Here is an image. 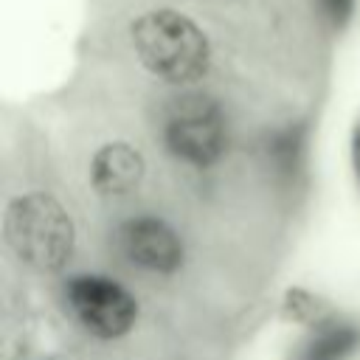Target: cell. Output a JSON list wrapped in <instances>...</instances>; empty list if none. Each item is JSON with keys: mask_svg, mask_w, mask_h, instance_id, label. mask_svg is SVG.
<instances>
[{"mask_svg": "<svg viewBox=\"0 0 360 360\" xmlns=\"http://www.w3.org/2000/svg\"><path fill=\"white\" fill-rule=\"evenodd\" d=\"M65 304L73 321L96 338H118L138 318V301L107 276H73L65 284Z\"/></svg>", "mask_w": 360, "mask_h": 360, "instance_id": "cell-4", "label": "cell"}, {"mask_svg": "<svg viewBox=\"0 0 360 360\" xmlns=\"http://www.w3.org/2000/svg\"><path fill=\"white\" fill-rule=\"evenodd\" d=\"M11 250L37 270H59L73 253V222L48 194H25L6 211Z\"/></svg>", "mask_w": 360, "mask_h": 360, "instance_id": "cell-2", "label": "cell"}, {"mask_svg": "<svg viewBox=\"0 0 360 360\" xmlns=\"http://www.w3.org/2000/svg\"><path fill=\"white\" fill-rule=\"evenodd\" d=\"M132 45L146 70L177 84L200 79L211 59L205 34L188 17L169 8L138 17L132 25Z\"/></svg>", "mask_w": 360, "mask_h": 360, "instance_id": "cell-1", "label": "cell"}, {"mask_svg": "<svg viewBox=\"0 0 360 360\" xmlns=\"http://www.w3.org/2000/svg\"><path fill=\"white\" fill-rule=\"evenodd\" d=\"M166 149L194 166H208L222 155L225 118L222 110L205 96H180L163 121Z\"/></svg>", "mask_w": 360, "mask_h": 360, "instance_id": "cell-3", "label": "cell"}, {"mask_svg": "<svg viewBox=\"0 0 360 360\" xmlns=\"http://www.w3.org/2000/svg\"><path fill=\"white\" fill-rule=\"evenodd\" d=\"M321 6H323V14H326L335 25H343V22L349 20L352 8H354V0H321Z\"/></svg>", "mask_w": 360, "mask_h": 360, "instance_id": "cell-8", "label": "cell"}, {"mask_svg": "<svg viewBox=\"0 0 360 360\" xmlns=\"http://www.w3.org/2000/svg\"><path fill=\"white\" fill-rule=\"evenodd\" d=\"M118 248L132 264L149 273H172L183 262L180 236L163 219H155V217H138L121 225Z\"/></svg>", "mask_w": 360, "mask_h": 360, "instance_id": "cell-5", "label": "cell"}, {"mask_svg": "<svg viewBox=\"0 0 360 360\" xmlns=\"http://www.w3.org/2000/svg\"><path fill=\"white\" fill-rule=\"evenodd\" d=\"M90 177L101 194H127L143 177V158L127 143H107L93 155Z\"/></svg>", "mask_w": 360, "mask_h": 360, "instance_id": "cell-6", "label": "cell"}, {"mask_svg": "<svg viewBox=\"0 0 360 360\" xmlns=\"http://www.w3.org/2000/svg\"><path fill=\"white\" fill-rule=\"evenodd\" d=\"M352 163H354V172L360 177V124L354 127V135H352Z\"/></svg>", "mask_w": 360, "mask_h": 360, "instance_id": "cell-9", "label": "cell"}, {"mask_svg": "<svg viewBox=\"0 0 360 360\" xmlns=\"http://www.w3.org/2000/svg\"><path fill=\"white\" fill-rule=\"evenodd\" d=\"M360 346V332L352 323H323L298 349L295 360H346Z\"/></svg>", "mask_w": 360, "mask_h": 360, "instance_id": "cell-7", "label": "cell"}]
</instances>
